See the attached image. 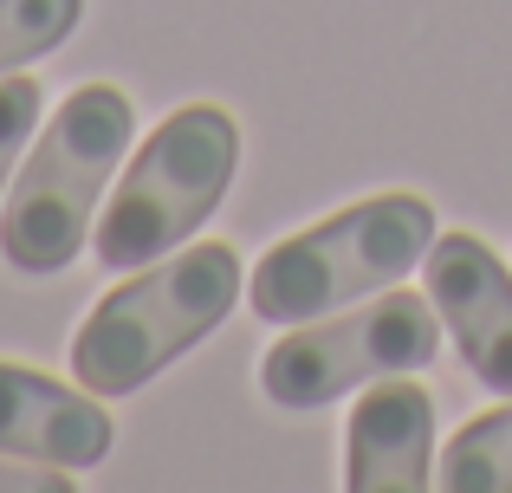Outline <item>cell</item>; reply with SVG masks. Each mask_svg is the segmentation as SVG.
Returning <instances> with one entry per match:
<instances>
[{"mask_svg":"<svg viewBox=\"0 0 512 493\" xmlns=\"http://www.w3.org/2000/svg\"><path fill=\"white\" fill-rule=\"evenodd\" d=\"M240 286H247V273L227 241L175 247L150 260L137 279H124L91 305V318L72 338V377L104 403L143 390L156 370H169L182 351H195L208 331L227 325Z\"/></svg>","mask_w":512,"mask_h":493,"instance_id":"obj_1","label":"cell"},{"mask_svg":"<svg viewBox=\"0 0 512 493\" xmlns=\"http://www.w3.org/2000/svg\"><path fill=\"white\" fill-rule=\"evenodd\" d=\"M130 137H137V111L117 85H78L52 111L0 208V260L13 273L46 279L85 253V241L98 234L104 182L117 176Z\"/></svg>","mask_w":512,"mask_h":493,"instance_id":"obj_2","label":"cell"},{"mask_svg":"<svg viewBox=\"0 0 512 493\" xmlns=\"http://www.w3.org/2000/svg\"><path fill=\"white\" fill-rule=\"evenodd\" d=\"M428 247H435V202L415 189H383L260 253L247 305L266 325H305L396 286L402 273H415V260H428Z\"/></svg>","mask_w":512,"mask_h":493,"instance_id":"obj_3","label":"cell"},{"mask_svg":"<svg viewBox=\"0 0 512 493\" xmlns=\"http://www.w3.org/2000/svg\"><path fill=\"white\" fill-rule=\"evenodd\" d=\"M240 169V124L221 104H182L175 117L150 130L137 156H130L117 195L104 202V221L91 234L98 260L111 273L150 266L175 253L214 208L227 202V182Z\"/></svg>","mask_w":512,"mask_h":493,"instance_id":"obj_4","label":"cell"},{"mask_svg":"<svg viewBox=\"0 0 512 493\" xmlns=\"http://www.w3.org/2000/svg\"><path fill=\"white\" fill-rule=\"evenodd\" d=\"M441 357V312L415 292H383L370 305H344L338 318H305L292 338L260 357V390L279 409H325L376 377H402Z\"/></svg>","mask_w":512,"mask_h":493,"instance_id":"obj_5","label":"cell"},{"mask_svg":"<svg viewBox=\"0 0 512 493\" xmlns=\"http://www.w3.org/2000/svg\"><path fill=\"white\" fill-rule=\"evenodd\" d=\"M422 286L441 325L454 331L461 364L493 396H512V273L480 234H435L422 260Z\"/></svg>","mask_w":512,"mask_h":493,"instance_id":"obj_6","label":"cell"},{"mask_svg":"<svg viewBox=\"0 0 512 493\" xmlns=\"http://www.w3.org/2000/svg\"><path fill=\"white\" fill-rule=\"evenodd\" d=\"M435 481V396L402 370L376 377L344 429L350 493H422Z\"/></svg>","mask_w":512,"mask_h":493,"instance_id":"obj_7","label":"cell"},{"mask_svg":"<svg viewBox=\"0 0 512 493\" xmlns=\"http://www.w3.org/2000/svg\"><path fill=\"white\" fill-rule=\"evenodd\" d=\"M117 442V422L104 409V396H91L85 383H59L46 370H26L0 357V448L26 461H52V468H91Z\"/></svg>","mask_w":512,"mask_h":493,"instance_id":"obj_8","label":"cell"},{"mask_svg":"<svg viewBox=\"0 0 512 493\" xmlns=\"http://www.w3.org/2000/svg\"><path fill=\"white\" fill-rule=\"evenodd\" d=\"M435 481L448 493H512V409H487L448 442L435 461Z\"/></svg>","mask_w":512,"mask_h":493,"instance_id":"obj_9","label":"cell"},{"mask_svg":"<svg viewBox=\"0 0 512 493\" xmlns=\"http://www.w3.org/2000/svg\"><path fill=\"white\" fill-rule=\"evenodd\" d=\"M85 0H0V78L72 39Z\"/></svg>","mask_w":512,"mask_h":493,"instance_id":"obj_10","label":"cell"},{"mask_svg":"<svg viewBox=\"0 0 512 493\" xmlns=\"http://www.w3.org/2000/svg\"><path fill=\"white\" fill-rule=\"evenodd\" d=\"M39 117H46V91H39L33 78L7 72L0 78V202H7V182H13V169H20V150L33 143Z\"/></svg>","mask_w":512,"mask_h":493,"instance_id":"obj_11","label":"cell"},{"mask_svg":"<svg viewBox=\"0 0 512 493\" xmlns=\"http://www.w3.org/2000/svg\"><path fill=\"white\" fill-rule=\"evenodd\" d=\"M72 468H52V461H26L0 448V493H72Z\"/></svg>","mask_w":512,"mask_h":493,"instance_id":"obj_12","label":"cell"}]
</instances>
